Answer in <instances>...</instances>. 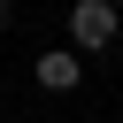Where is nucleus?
<instances>
[{"label":"nucleus","mask_w":123,"mask_h":123,"mask_svg":"<svg viewBox=\"0 0 123 123\" xmlns=\"http://www.w3.org/2000/svg\"><path fill=\"white\" fill-rule=\"evenodd\" d=\"M115 31H123L115 0H77V8H69V38H77V54H108Z\"/></svg>","instance_id":"nucleus-1"},{"label":"nucleus","mask_w":123,"mask_h":123,"mask_svg":"<svg viewBox=\"0 0 123 123\" xmlns=\"http://www.w3.org/2000/svg\"><path fill=\"white\" fill-rule=\"evenodd\" d=\"M77 77H85V54H77V46H46V54H38V85H46V92H69Z\"/></svg>","instance_id":"nucleus-2"}]
</instances>
